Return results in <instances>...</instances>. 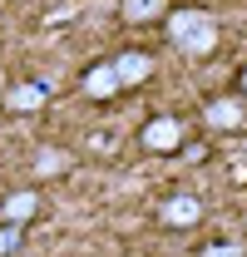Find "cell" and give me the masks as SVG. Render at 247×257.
Returning <instances> with one entry per match:
<instances>
[{
	"label": "cell",
	"mask_w": 247,
	"mask_h": 257,
	"mask_svg": "<svg viewBox=\"0 0 247 257\" xmlns=\"http://www.w3.org/2000/svg\"><path fill=\"white\" fill-rule=\"evenodd\" d=\"M237 94L247 99V64H242V74H237Z\"/></svg>",
	"instance_id": "obj_13"
},
{
	"label": "cell",
	"mask_w": 247,
	"mask_h": 257,
	"mask_svg": "<svg viewBox=\"0 0 247 257\" xmlns=\"http://www.w3.org/2000/svg\"><path fill=\"white\" fill-rule=\"evenodd\" d=\"M124 84H119V69H114V60H99L89 64V74H84V94L89 99H114Z\"/></svg>",
	"instance_id": "obj_6"
},
{
	"label": "cell",
	"mask_w": 247,
	"mask_h": 257,
	"mask_svg": "<svg viewBox=\"0 0 247 257\" xmlns=\"http://www.w3.org/2000/svg\"><path fill=\"white\" fill-rule=\"evenodd\" d=\"M15 247H20V227H15V223H5V218H0V257H10V252H15Z\"/></svg>",
	"instance_id": "obj_11"
},
{
	"label": "cell",
	"mask_w": 247,
	"mask_h": 257,
	"mask_svg": "<svg viewBox=\"0 0 247 257\" xmlns=\"http://www.w3.org/2000/svg\"><path fill=\"white\" fill-rule=\"evenodd\" d=\"M35 168H40V173H64V168H69V154H60V149H45V154L35 159Z\"/></svg>",
	"instance_id": "obj_10"
},
{
	"label": "cell",
	"mask_w": 247,
	"mask_h": 257,
	"mask_svg": "<svg viewBox=\"0 0 247 257\" xmlns=\"http://www.w3.org/2000/svg\"><path fill=\"white\" fill-rule=\"evenodd\" d=\"M203 257H242V247H237V242H217V247H208Z\"/></svg>",
	"instance_id": "obj_12"
},
{
	"label": "cell",
	"mask_w": 247,
	"mask_h": 257,
	"mask_svg": "<svg viewBox=\"0 0 247 257\" xmlns=\"http://www.w3.org/2000/svg\"><path fill=\"white\" fill-rule=\"evenodd\" d=\"M178 144H183V119L178 114H158V119L144 124V149L149 154H173Z\"/></svg>",
	"instance_id": "obj_2"
},
{
	"label": "cell",
	"mask_w": 247,
	"mask_h": 257,
	"mask_svg": "<svg viewBox=\"0 0 247 257\" xmlns=\"http://www.w3.org/2000/svg\"><path fill=\"white\" fill-rule=\"evenodd\" d=\"M198 218H203V203H198L193 193H173V198L163 203V223L168 227H193Z\"/></svg>",
	"instance_id": "obj_8"
},
{
	"label": "cell",
	"mask_w": 247,
	"mask_h": 257,
	"mask_svg": "<svg viewBox=\"0 0 247 257\" xmlns=\"http://www.w3.org/2000/svg\"><path fill=\"white\" fill-rule=\"evenodd\" d=\"M40 213V193H30V188H15V193H5L0 198V218L5 223H15V227H25Z\"/></svg>",
	"instance_id": "obj_5"
},
{
	"label": "cell",
	"mask_w": 247,
	"mask_h": 257,
	"mask_svg": "<svg viewBox=\"0 0 247 257\" xmlns=\"http://www.w3.org/2000/svg\"><path fill=\"white\" fill-rule=\"evenodd\" d=\"M208 124H213V128H242V124H247V104H242V94H222V99H213V104H208Z\"/></svg>",
	"instance_id": "obj_7"
},
{
	"label": "cell",
	"mask_w": 247,
	"mask_h": 257,
	"mask_svg": "<svg viewBox=\"0 0 247 257\" xmlns=\"http://www.w3.org/2000/svg\"><path fill=\"white\" fill-rule=\"evenodd\" d=\"M114 69H119V84H124V89L149 84V74H154V55H149V50H124V55H114Z\"/></svg>",
	"instance_id": "obj_4"
},
{
	"label": "cell",
	"mask_w": 247,
	"mask_h": 257,
	"mask_svg": "<svg viewBox=\"0 0 247 257\" xmlns=\"http://www.w3.org/2000/svg\"><path fill=\"white\" fill-rule=\"evenodd\" d=\"M168 40L183 50V55H213L217 45V20L198 5H178L168 10Z\"/></svg>",
	"instance_id": "obj_1"
},
{
	"label": "cell",
	"mask_w": 247,
	"mask_h": 257,
	"mask_svg": "<svg viewBox=\"0 0 247 257\" xmlns=\"http://www.w3.org/2000/svg\"><path fill=\"white\" fill-rule=\"evenodd\" d=\"M45 99H50V89H45L40 79H20V84L5 89V109H10V114H40Z\"/></svg>",
	"instance_id": "obj_3"
},
{
	"label": "cell",
	"mask_w": 247,
	"mask_h": 257,
	"mask_svg": "<svg viewBox=\"0 0 247 257\" xmlns=\"http://www.w3.org/2000/svg\"><path fill=\"white\" fill-rule=\"evenodd\" d=\"M119 15L129 20V25H144V20L168 15V0H119Z\"/></svg>",
	"instance_id": "obj_9"
}]
</instances>
